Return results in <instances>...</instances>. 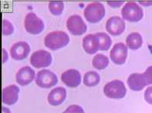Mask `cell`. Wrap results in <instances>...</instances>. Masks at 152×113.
<instances>
[{"instance_id": "277c9868", "label": "cell", "mask_w": 152, "mask_h": 113, "mask_svg": "<svg viewBox=\"0 0 152 113\" xmlns=\"http://www.w3.org/2000/svg\"><path fill=\"white\" fill-rule=\"evenodd\" d=\"M121 13L123 18L129 22H138L144 16L142 8L134 2H129L124 5Z\"/></svg>"}, {"instance_id": "ffe728a7", "label": "cell", "mask_w": 152, "mask_h": 113, "mask_svg": "<svg viewBox=\"0 0 152 113\" xmlns=\"http://www.w3.org/2000/svg\"><path fill=\"white\" fill-rule=\"evenodd\" d=\"M109 58L106 55L102 54H98L95 56L92 59V65L96 69L103 70L107 68L109 65Z\"/></svg>"}, {"instance_id": "d6986e66", "label": "cell", "mask_w": 152, "mask_h": 113, "mask_svg": "<svg viewBox=\"0 0 152 113\" xmlns=\"http://www.w3.org/2000/svg\"><path fill=\"white\" fill-rule=\"evenodd\" d=\"M96 37L98 38L99 43V50L105 51V50H108L109 48L112 44V40L111 38L110 37L108 34L103 32H99V33H96L95 34Z\"/></svg>"}, {"instance_id": "9a60e30c", "label": "cell", "mask_w": 152, "mask_h": 113, "mask_svg": "<svg viewBox=\"0 0 152 113\" xmlns=\"http://www.w3.org/2000/svg\"><path fill=\"white\" fill-rule=\"evenodd\" d=\"M66 90L63 87H58L54 88L48 94V103L53 106H57L64 102L66 98Z\"/></svg>"}, {"instance_id": "9c48e42d", "label": "cell", "mask_w": 152, "mask_h": 113, "mask_svg": "<svg viewBox=\"0 0 152 113\" xmlns=\"http://www.w3.org/2000/svg\"><path fill=\"white\" fill-rule=\"evenodd\" d=\"M127 46L124 43H117L110 51V58L113 63L118 65L124 64L127 58Z\"/></svg>"}, {"instance_id": "ac0fdd59", "label": "cell", "mask_w": 152, "mask_h": 113, "mask_svg": "<svg viewBox=\"0 0 152 113\" xmlns=\"http://www.w3.org/2000/svg\"><path fill=\"white\" fill-rule=\"evenodd\" d=\"M126 46L130 48V50H136L141 47V46H142V36L139 33H137V32L131 33L126 37Z\"/></svg>"}, {"instance_id": "484cf974", "label": "cell", "mask_w": 152, "mask_h": 113, "mask_svg": "<svg viewBox=\"0 0 152 113\" xmlns=\"http://www.w3.org/2000/svg\"><path fill=\"white\" fill-rule=\"evenodd\" d=\"M144 99L148 103L152 105V86L148 87L144 92Z\"/></svg>"}, {"instance_id": "4fadbf2b", "label": "cell", "mask_w": 152, "mask_h": 113, "mask_svg": "<svg viewBox=\"0 0 152 113\" xmlns=\"http://www.w3.org/2000/svg\"><path fill=\"white\" fill-rule=\"evenodd\" d=\"M20 88L15 85H11L4 87L2 91V102L6 105H14L18 101Z\"/></svg>"}, {"instance_id": "3957f363", "label": "cell", "mask_w": 152, "mask_h": 113, "mask_svg": "<svg viewBox=\"0 0 152 113\" xmlns=\"http://www.w3.org/2000/svg\"><path fill=\"white\" fill-rule=\"evenodd\" d=\"M103 92L107 98L120 99L126 95V88L122 81L113 80L104 86Z\"/></svg>"}, {"instance_id": "44dd1931", "label": "cell", "mask_w": 152, "mask_h": 113, "mask_svg": "<svg viewBox=\"0 0 152 113\" xmlns=\"http://www.w3.org/2000/svg\"><path fill=\"white\" fill-rule=\"evenodd\" d=\"M100 82V77L97 72L88 71L85 74L83 82L84 85L88 87H94L97 85Z\"/></svg>"}, {"instance_id": "52a82bcc", "label": "cell", "mask_w": 152, "mask_h": 113, "mask_svg": "<svg viewBox=\"0 0 152 113\" xmlns=\"http://www.w3.org/2000/svg\"><path fill=\"white\" fill-rule=\"evenodd\" d=\"M52 62L50 53L47 50H40L34 52L30 57V63L36 68H47Z\"/></svg>"}, {"instance_id": "7c38bea8", "label": "cell", "mask_w": 152, "mask_h": 113, "mask_svg": "<svg viewBox=\"0 0 152 113\" xmlns=\"http://www.w3.org/2000/svg\"><path fill=\"white\" fill-rule=\"evenodd\" d=\"M61 79L62 82L68 87H76L81 83V74L78 70H67L62 73Z\"/></svg>"}, {"instance_id": "ba28073f", "label": "cell", "mask_w": 152, "mask_h": 113, "mask_svg": "<svg viewBox=\"0 0 152 113\" xmlns=\"http://www.w3.org/2000/svg\"><path fill=\"white\" fill-rule=\"evenodd\" d=\"M67 28L71 34L80 36L86 33L87 26L79 15H72L67 20Z\"/></svg>"}, {"instance_id": "f1b7e54d", "label": "cell", "mask_w": 152, "mask_h": 113, "mask_svg": "<svg viewBox=\"0 0 152 113\" xmlns=\"http://www.w3.org/2000/svg\"><path fill=\"white\" fill-rule=\"evenodd\" d=\"M2 113H11V112H10V110L9 109H7V108L6 107H2Z\"/></svg>"}, {"instance_id": "603a6c76", "label": "cell", "mask_w": 152, "mask_h": 113, "mask_svg": "<svg viewBox=\"0 0 152 113\" xmlns=\"http://www.w3.org/2000/svg\"><path fill=\"white\" fill-rule=\"evenodd\" d=\"M14 31L12 24L8 20H3L2 21V34L3 35H10Z\"/></svg>"}, {"instance_id": "5bb4252c", "label": "cell", "mask_w": 152, "mask_h": 113, "mask_svg": "<svg viewBox=\"0 0 152 113\" xmlns=\"http://www.w3.org/2000/svg\"><path fill=\"white\" fill-rule=\"evenodd\" d=\"M35 77V72L30 67L25 66L19 70L16 74V82L22 86L27 85L33 82Z\"/></svg>"}, {"instance_id": "d4e9b609", "label": "cell", "mask_w": 152, "mask_h": 113, "mask_svg": "<svg viewBox=\"0 0 152 113\" xmlns=\"http://www.w3.org/2000/svg\"><path fill=\"white\" fill-rule=\"evenodd\" d=\"M148 85H152V66H150L143 73Z\"/></svg>"}, {"instance_id": "7402d4cb", "label": "cell", "mask_w": 152, "mask_h": 113, "mask_svg": "<svg viewBox=\"0 0 152 113\" xmlns=\"http://www.w3.org/2000/svg\"><path fill=\"white\" fill-rule=\"evenodd\" d=\"M50 12L54 16H60L64 10L63 2H50L48 4Z\"/></svg>"}, {"instance_id": "cb8c5ba5", "label": "cell", "mask_w": 152, "mask_h": 113, "mask_svg": "<svg viewBox=\"0 0 152 113\" xmlns=\"http://www.w3.org/2000/svg\"><path fill=\"white\" fill-rule=\"evenodd\" d=\"M63 113H85L84 110L78 105H72Z\"/></svg>"}, {"instance_id": "e0dca14e", "label": "cell", "mask_w": 152, "mask_h": 113, "mask_svg": "<svg viewBox=\"0 0 152 113\" xmlns=\"http://www.w3.org/2000/svg\"><path fill=\"white\" fill-rule=\"evenodd\" d=\"M85 51L88 54H94L99 50V43L95 34H88L82 40Z\"/></svg>"}, {"instance_id": "30bf717a", "label": "cell", "mask_w": 152, "mask_h": 113, "mask_svg": "<svg viewBox=\"0 0 152 113\" xmlns=\"http://www.w3.org/2000/svg\"><path fill=\"white\" fill-rule=\"evenodd\" d=\"M125 22L120 16L110 17L106 23V29L109 34L113 36H119L125 30Z\"/></svg>"}, {"instance_id": "2e32d148", "label": "cell", "mask_w": 152, "mask_h": 113, "mask_svg": "<svg viewBox=\"0 0 152 113\" xmlns=\"http://www.w3.org/2000/svg\"><path fill=\"white\" fill-rule=\"evenodd\" d=\"M127 85L133 91H141L148 85L146 80L143 74L134 73L129 76L127 79Z\"/></svg>"}, {"instance_id": "7a4b0ae2", "label": "cell", "mask_w": 152, "mask_h": 113, "mask_svg": "<svg viewBox=\"0 0 152 113\" xmlns=\"http://www.w3.org/2000/svg\"><path fill=\"white\" fill-rule=\"evenodd\" d=\"M106 9L104 6L99 2H92L86 6L84 10V16L86 20L91 23L99 22L104 17Z\"/></svg>"}, {"instance_id": "83f0119b", "label": "cell", "mask_w": 152, "mask_h": 113, "mask_svg": "<svg viewBox=\"0 0 152 113\" xmlns=\"http://www.w3.org/2000/svg\"><path fill=\"white\" fill-rule=\"evenodd\" d=\"M2 54L4 55V59H3V61H2V62H3V63H5V62L7 61V53H6V50H5V49H3V50H2Z\"/></svg>"}, {"instance_id": "8fae6325", "label": "cell", "mask_w": 152, "mask_h": 113, "mask_svg": "<svg viewBox=\"0 0 152 113\" xmlns=\"http://www.w3.org/2000/svg\"><path fill=\"white\" fill-rule=\"evenodd\" d=\"M30 51V45L26 42L19 41L10 48V55L14 60L21 61L27 58Z\"/></svg>"}, {"instance_id": "6da1fadb", "label": "cell", "mask_w": 152, "mask_h": 113, "mask_svg": "<svg viewBox=\"0 0 152 113\" xmlns=\"http://www.w3.org/2000/svg\"><path fill=\"white\" fill-rule=\"evenodd\" d=\"M70 38L68 34L61 30L50 32L44 38V45L51 50H57L64 47L69 43Z\"/></svg>"}, {"instance_id": "4316f807", "label": "cell", "mask_w": 152, "mask_h": 113, "mask_svg": "<svg viewBox=\"0 0 152 113\" xmlns=\"http://www.w3.org/2000/svg\"><path fill=\"white\" fill-rule=\"evenodd\" d=\"M107 3H108L109 6H112V7H113V8H116V7H119V6H121V5L123 4V2H108Z\"/></svg>"}, {"instance_id": "8992f818", "label": "cell", "mask_w": 152, "mask_h": 113, "mask_svg": "<svg viewBox=\"0 0 152 113\" xmlns=\"http://www.w3.org/2000/svg\"><path fill=\"white\" fill-rule=\"evenodd\" d=\"M37 85L42 88H50L58 83V77L50 70H41L38 71L35 78Z\"/></svg>"}, {"instance_id": "5b68a950", "label": "cell", "mask_w": 152, "mask_h": 113, "mask_svg": "<svg viewBox=\"0 0 152 113\" xmlns=\"http://www.w3.org/2000/svg\"><path fill=\"white\" fill-rule=\"evenodd\" d=\"M24 27L27 33L37 35L44 30V24L43 20L39 18L34 12H29L24 19Z\"/></svg>"}]
</instances>
